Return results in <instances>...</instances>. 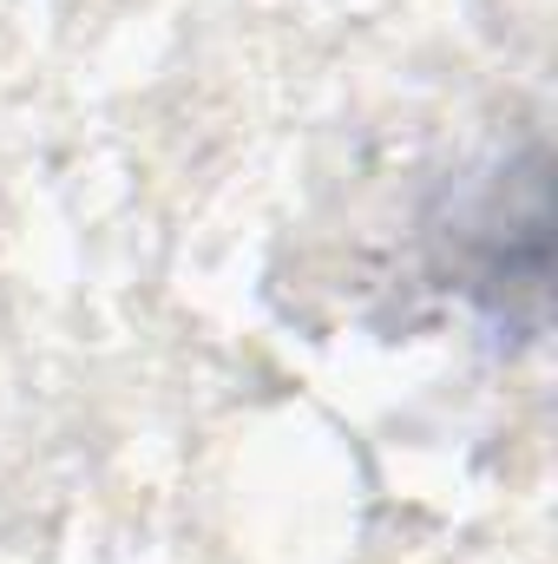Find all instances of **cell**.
Returning a JSON list of instances; mask_svg holds the SVG:
<instances>
[{
    "instance_id": "obj_1",
    "label": "cell",
    "mask_w": 558,
    "mask_h": 564,
    "mask_svg": "<svg viewBox=\"0 0 558 564\" xmlns=\"http://www.w3.org/2000/svg\"><path fill=\"white\" fill-rule=\"evenodd\" d=\"M460 270L453 282L506 328H539L546 276H552V158L526 139L519 158L493 171L480 204L453 224Z\"/></svg>"
}]
</instances>
